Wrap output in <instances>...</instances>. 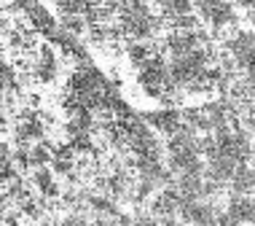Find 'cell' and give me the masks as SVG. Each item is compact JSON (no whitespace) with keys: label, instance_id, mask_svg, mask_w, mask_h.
Instances as JSON below:
<instances>
[{"label":"cell","instance_id":"6da1fadb","mask_svg":"<svg viewBox=\"0 0 255 226\" xmlns=\"http://www.w3.org/2000/svg\"><path fill=\"white\" fill-rule=\"evenodd\" d=\"M237 167L239 164L231 159V156H223L220 154L218 159H212V162H207V167H204V175H207V181H212V183H229L234 173H237Z\"/></svg>","mask_w":255,"mask_h":226},{"label":"cell","instance_id":"7a4b0ae2","mask_svg":"<svg viewBox=\"0 0 255 226\" xmlns=\"http://www.w3.org/2000/svg\"><path fill=\"white\" fill-rule=\"evenodd\" d=\"M145 121L148 124H153L158 132H164V135H175L177 129L183 127V119H180V113L177 111H158V113H148L145 116Z\"/></svg>","mask_w":255,"mask_h":226},{"label":"cell","instance_id":"3957f363","mask_svg":"<svg viewBox=\"0 0 255 226\" xmlns=\"http://www.w3.org/2000/svg\"><path fill=\"white\" fill-rule=\"evenodd\" d=\"M250 191H255V170H250L247 164H239L231 178V194L247 197Z\"/></svg>","mask_w":255,"mask_h":226},{"label":"cell","instance_id":"277c9868","mask_svg":"<svg viewBox=\"0 0 255 226\" xmlns=\"http://www.w3.org/2000/svg\"><path fill=\"white\" fill-rule=\"evenodd\" d=\"M40 135H43V124H40L35 116H27L24 121H19V127H16V143L19 146H27V143H32V140H40Z\"/></svg>","mask_w":255,"mask_h":226},{"label":"cell","instance_id":"5b68a950","mask_svg":"<svg viewBox=\"0 0 255 226\" xmlns=\"http://www.w3.org/2000/svg\"><path fill=\"white\" fill-rule=\"evenodd\" d=\"M35 75L40 81H51L54 75H57V57H54V51L49 46H40V59H38Z\"/></svg>","mask_w":255,"mask_h":226},{"label":"cell","instance_id":"8992f818","mask_svg":"<svg viewBox=\"0 0 255 226\" xmlns=\"http://www.w3.org/2000/svg\"><path fill=\"white\" fill-rule=\"evenodd\" d=\"M27 11H30V19H32V24H35L38 30L49 32V35L57 32V22L51 19V13L46 11L43 5H27Z\"/></svg>","mask_w":255,"mask_h":226},{"label":"cell","instance_id":"52a82bcc","mask_svg":"<svg viewBox=\"0 0 255 226\" xmlns=\"http://www.w3.org/2000/svg\"><path fill=\"white\" fill-rule=\"evenodd\" d=\"M127 54H129V59H132L137 67H142V65L148 62V59L156 57V49H153L150 43H129Z\"/></svg>","mask_w":255,"mask_h":226},{"label":"cell","instance_id":"ba28073f","mask_svg":"<svg viewBox=\"0 0 255 226\" xmlns=\"http://www.w3.org/2000/svg\"><path fill=\"white\" fill-rule=\"evenodd\" d=\"M32 181H35V186L40 189V194H49V197H54V194H57V186H54V178H51V173H49L46 167L35 170V175H32Z\"/></svg>","mask_w":255,"mask_h":226},{"label":"cell","instance_id":"9c48e42d","mask_svg":"<svg viewBox=\"0 0 255 226\" xmlns=\"http://www.w3.org/2000/svg\"><path fill=\"white\" fill-rule=\"evenodd\" d=\"M54 159V156H51V151H49V146H43V143H38V146H32L30 148V164H32V167H43V164H49Z\"/></svg>","mask_w":255,"mask_h":226},{"label":"cell","instance_id":"30bf717a","mask_svg":"<svg viewBox=\"0 0 255 226\" xmlns=\"http://www.w3.org/2000/svg\"><path fill=\"white\" fill-rule=\"evenodd\" d=\"M62 226H89V224L81 213H73V216H67L65 221H62Z\"/></svg>","mask_w":255,"mask_h":226},{"label":"cell","instance_id":"8fae6325","mask_svg":"<svg viewBox=\"0 0 255 226\" xmlns=\"http://www.w3.org/2000/svg\"><path fill=\"white\" fill-rule=\"evenodd\" d=\"M218 226H242L237 218H231L229 213H218Z\"/></svg>","mask_w":255,"mask_h":226},{"label":"cell","instance_id":"7c38bea8","mask_svg":"<svg viewBox=\"0 0 255 226\" xmlns=\"http://www.w3.org/2000/svg\"><path fill=\"white\" fill-rule=\"evenodd\" d=\"M132 226H156V221L148 216H142V218H137V221H132Z\"/></svg>","mask_w":255,"mask_h":226}]
</instances>
